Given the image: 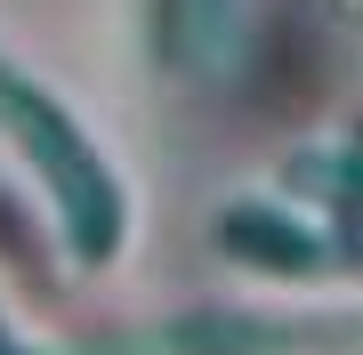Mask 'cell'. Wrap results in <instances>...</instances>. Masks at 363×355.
I'll list each match as a JSON object with an SVG mask.
<instances>
[{
	"label": "cell",
	"mask_w": 363,
	"mask_h": 355,
	"mask_svg": "<svg viewBox=\"0 0 363 355\" xmlns=\"http://www.w3.org/2000/svg\"><path fill=\"white\" fill-rule=\"evenodd\" d=\"M0 121H9L16 145L40 162V178H49V194H57V210H65V226H73V250L105 259V250L121 242V194H113V178H105V162L65 130V113H57L40 89H25L9 65H0Z\"/></svg>",
	"instance_id": "1"
},
{
	"label": "cell",
	"mask_w": 363,
	"mask_h": 355,
	"mask_svg": "<svg viewBox=\"0 0 363 355\" xmlns=\"http://www.w3.org/2000/svg\"><path fill=\"white\" fill-rule=\"evenodd\" d=\"M363 323H226L194 315L169 331H121V339H89L81 355H355Z\"/></svg>",
	"instance_id": "2"
},
{
	"label": "cell",
	"mask_w": 363,
	"mask_h": 355,
	"mask_svg": "<svg viewBox=\"0 0 363 355\" xmlns=\"http://www.w3.org/2000/svg\"><path fill=\"white\" fill-rule=\"evenodd\" d=\"M162 25H169V57L194 73H218L234 57V0H162Z\"/></svg>",
	"instance_id": "3"
},
{
	"label": "cell",
	"mask_w": 363,
	"mask_h": 355,
	"mask_svg": "<svg viewBox=\"0 0 363 355\" xmlns=\"http://www.w3.org/2000/svg\"><path fill=\"white\" fill-rule=\"evenodd\" d=\"M0 355H9V339H0Z\"/></svg>",
	"instance_id": "4"
}]
</instances>
